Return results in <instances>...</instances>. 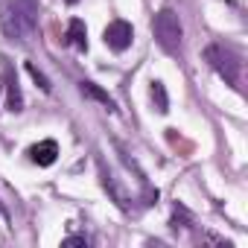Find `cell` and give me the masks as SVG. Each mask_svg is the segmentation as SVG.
I'll use <instances>...</instances> for the list:
<instances>
[{
  "mask_svg": "<svg viewBox=\"0 0 248 248\" xmlns=\"http://www.w3.org/2000/svg\"><path fill=\"white\" fill-rule=\"evenodd\" d=\"M35 15H38L35 0H9L0 9V24L12 41H27V35L35 30Z\"/></svg>",
  "mask_w": 248,
  "mask_h": 248,
  "instance_id": "cell-1",
  "label": "cell"
},
{
  "mask_svg": "<svg viewBox=\"0 0 248 248\" xmlns=\"http://www.w3.org/2000/svg\"><path fill=\"white\" fill-rule=\"evenodd\" d=\"M152 32H155V41L161 44V50L167 56H178L181 53V38H184V30H181V18L175 9H161L155 15V24H152Z\"/></svg>",
  "mask_w": 248,
  "mask_h": 248,
  "instance_id": "cell-2",
  "label": "cell"
},
{
  "mask_svg": "<svg viewBox=\"0 0 248 248\" xmlns=\"http://www.w3.org/2000/svg\"><path fill=\"white\" fill-rule=\"evenodd\" d=\"M204 59H207V64L231 85V88H236L239 91V56L231 50V47H225V44H210L207 50H204Z\"/></svg>",
  "mask_w": 248,
  "mask_h": 248,
  "instance_id": "cell-3",
  "label": "cell"
},
{
  "mask_svg": "<svg viewBox=\"0 0 248 248\" xmlns=\"http://www.w3.org/2000/svg\"><path fill=\"white\" fill-rule=\"evenodd\" d=\"M132 38H135V30H132L129 21H123V18L111 21V24L105 27V32H102L105 47L114 50V53H126V50L132 47Z\"/></svg>",
  "mask_w": 248,
  "mask_h": 248,
  "instance_id": "cell-4",
  "label": "cell"
},
{
  "mask_svg": "<svg viewBox=\"0 0 248 248\" xmlns=\"http://www.w3.org/2000/svg\"><path fill=\"white\" fill-rule=\"evenodd\" d=\"M56 158H59V143L56 140H41V143L30 146V161L38 164V167H50V164H56Z\"/></svg>",
  "mask_w": 248,
  "mask_h": 248,
  "instance_id": "cell-5",
  "label": "cell"
},
{
  "mask_svg": "<svg viewBox=\"0 0 248 248\" xmlns=\"http://www.w3.org/2000/svg\"><path fill=\"white\" fill-rule=\"evenodd\" d=\"M64 44H73L79 53H88V27H85V21L70 18V24H67V35H64Z\"/></svg>",
  "mask_w": 248,
  "mask_h": 248,
  "instance_id": "cell-6",
  "label": "cell"
},
{
  "mask_svg": "<svg viewBox=\"0 0 248 248\" xmlns=\"http://www.w3.org/2000/svg\"><path fill=\"white\" fill-rule=\"evenodd\" d=\"M6 88H9V111H12V114H21V111H24V96H21L18 76H15V70H12V64H6Z\"/></svg>",
  "mask_w": 248,
  "mask_h": 248,
  "instance_id": "cell-7",
  "label": "cell"
},
{
  "mask_svg": "<svg viewBox=\"0 0 248 248\" xmlns=\"http://www.w3.org/2000/svg\"><path fill=\"white\" fill-rule=\"evenodd\" d=\"M79 91H82V96H88V99H96V102H102V105H105L108 111H114V108H117V105H114V99L108 96V91H102L99 85H93V82H88V79H85V82H79Z\"/></svg>",
  "mask_w": 248,
  "mask_h": 248,
  "instance_id": "cell-8",
  "label": "cell"
},
{
  "mask_svg": "<svg viewBox=\"0 0 248 248\" xmlns=\"http://www.w3.org/2000/svg\"><path fill=\"white\" fill-rule=\"evenodd\" d=\"M149 93H152V105H155V111H158V114H167V111H170V93H167V88H164L161 79H152Z\"/></svg>",
  "mask_w": 248,
  "mask_h": 248,
  "instance_id": "cell-9",
  "label": "cell"
},
{
  "mask_svg": "<svg viewBox=\"0 0 248 248\" xmlns=\"http://www.w3.org/2000/svg\"><path fill=\"white\" fill-rule=\"evenodd\" d=\"M27 73H30V76L35 79V85H38V88H41L44 93H50V91H53V85H50V79H47V76H44V73H41V70H38V67H35L32 62H27Z\"/></svg>",
  "mask_w": 248,
  "mask_h": 248,
  "instance_id": "cell-10",
  "label": "cell"
},
{
  "mask_svg": "<svg viewBox=\"0 0 248 248\" xmlns=\"http://www.w3.org/2000/svg\"><path fill=\"white\" fill-rule=\"evenodd\" d=\"M88 242H91L88 236H64V239H62V245H64V248H73V245H88Z\"/></svg>",
  "mask_w": 248,
  "mask_h": 248,
  "instance_id": "cell-11",
  "label": "cell"
},
{
  "mask_svg": "<svg viewBox=\"0 0 248 248\" xmlns=\"http://www.w3.org/2000/svg\"><path fill=\"white\" fill-rule=\"evenodd\" d=\"M67 3H70V6H73V3H79V0H67Z\"/></svg>",
  "mask_w": 248,
  "mask_h": 248,
  "instance_id": "cell-12",
  "label": "cell"
},
{
  "mask_svg": "<svg viewBox=\"0 0 248 248\" xmlns=\"http://www.w3.org/2000/svg\"><path fill=\"white\" fill-rule=\"evenodd\" d=\"M0 91H3V82H0Z\"/></svg>",
  "mask_w": 248,
  "mask_h": 248,
  "instance_id": "cell-13",
  "label": "cell"
}]
</instances>
